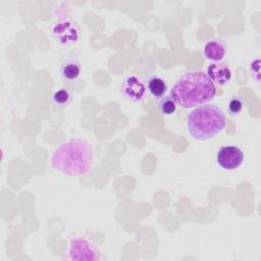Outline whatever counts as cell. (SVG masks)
<instances>
[{
    "label": "cell",
    "mask_w": 261,
    "mask_h": 261,
    "mask_svg": "<svg viewBox=\"0 0 261 261\" xmlns=\"http://www.w3.org/2000/svg\"><path fill=\"white\" fill-rule=\"evenodd\" d=\"M227 51V46L223 40L215 39L208 41L204 46V55L208 60L219 62L221 61Z\"/></svg>",
    "instance_id": "9"
},
{
    "label": "cell",
    "mask_w": 261,
    "mask_h": 261,
    "mask_svg": "<svg viewBox=\"0 0 261 261\" xmlns=\"http://www.w3.org/2000/svg\"><path fill=\"white\" fill-rule=\"evenodd\" d=\"M94 164L93 146L86 140L74 138L55 149L51 157L54 169L70 176L88 174Z\"/></svg>",
    "instance_id": "1"
},
{
    "label": "cell",
    "mask_w": 261,
    "mask_h": 261,
    "mask_svg": "<svg viewBox=\"0 0 261 261\" xmlns=\"http://www.w3.org/2000/svg\"><path fill=\"white\" fill-rule=\"evenodd\" d=\"M60 73L63 79L67 81H73L77 79L81 73V65L76 61H66L61 65Z\"/></svg>",
    "instance_id": "11"
},
{
    "label": "cell",
    "mask_w": 261,
    "mask_h": 261,
    "mask_svg": "<svg viewBox=\"0 0 261 261\" xmlns=\"http://www.w3.org/2000/svg\"><path fill=\"white\" fill-rule=\"evenodd\" d=\"M243 109V101L239 97H233L229 102L227 106V110L230 115H237L239 114Z\"/></svg>",
    "instance_id": "14"
},
{
    "label": "cell",
    "mask_w": 261,
    "mask_h": 261,
    "mask_svg": "<svg viewBox=\"0 0 261 261\" xmlns=\"http://www.w3.org/2000/svg\"><path fill=\"white\" fill-rule=\"evenodd\" d=\"M68 259L76 261H91L101 259L99 249L85 238H72L68 247Z\"/></svg>",
    "instance_id": "4"
},
{
    "label": "cell",
    "mask_w": 261,
    "mask_h": 261,
    "mask_svg": "<svg viewBox=\"0 0 261 261\" xmlns=\"http://www.w3.org/2000/svg\"><path fill=\"white\" fill-rule=\"evenodd\" d=\"M189 134L198 141H206L220 134L226 126L223 110L213 104H204L193 109L188 115Z\"/></svg>",
    "instance_id": "3"
},
{
    "label": "cell",
    "mask_w": 261,
    "mask_h": 261,
    "mask_svg": "<svg viewBox=\"0 0 261 261\" xmlns=\"http://www.w3.org/2000/svg\"><path fill=\"white\" fill-rule=\"evenodd\" d=\"M122 94L133 102H140L146 95V86L136 74L127 75L121 84Z\"/></svg>",
    "instance_id": "6"
},
{
    "label": "cell",
    "mask_w": 261,
    "mask_h": 261,
    "mask_svg": "<svg viewBox=\"0 0 261 261\" xmlns=\"http://www.w3.org/2000/svg\"><path fill=\"white\" fill-rule=\"evenodd\" d=\"M147 89L154 98H162L167 91V84L162 77L152 75L147 82Z\"/></svg>",
    "instance_id": "10"
},
{
    "label": "cell",
    "mask_w": 261,
    "mask_h": 261,
    "mask_svg": "<svg viewBox=\"0 0 261 261\" xmlns=\"http://www.w3.org/2000/svg\"><path fill=\"white\" fill-rule=\"evenodd\" d=\"M244 151L236 145H225L218 149L216 162L219 167L225 170L238 169L244 161Z\"/></svg>",
    "instance_id": "5"
},
{
    "label": "cell",
    "mask_w": 261,
    "mask_h": 261,
    "mask_svg": "<svg viewBox=\"0 0 261 261\" xmlns=\"http://www.w3.org/2000/svg\"><path fill=\"white\" fill-rule=\"evenodd\" d=\"M158 109L162 114L170 115V114L175 112L176 103L170 95L169 96H164L160 99V101L158 103Z\"/></svg>",
    "instance_id": "13"
},
{
    "label": "cell",
    "mask_w": 261,
    "mask_h": 261,
    "mask_svg": "<svg viewBox=\"0 0 261 261\" xmlns=\"http://www.w3.org/2000/svg\"><path fill=\"white\" fill-rule=\"evenodd\" d=\"M207 76L214 85L224 86L231 80V70L225 62H213L207 67Z\"/></svg>",
    "instance_id": "7"
},
{
    "label": "cell",
    "mask_w": 261,
    "mask_h": 261,
    "mask_svg": "<svg viewBox=\"0 0 261 261\" xmlns=\"http://www.w3.org/2000/svg\"><path fill=\"white\" fill-rule=\"evenodd\" d=\"M215 95L216 86L204 71L184 73L170 90V96L176 105L182 108L204 105L211 101Z\"/></svg>",
    "instance_id": "2"
},
{
    "label": "cell",
    "mask_w": 261,
    "mask_h": 261,
    "mask_svg": "<svg viewBox=\"0 0 261 261\" xmlns=\"http://www.w3.org/2000/svg\"><path fill=\"white\" fill-rule=\"evenodd\" d=\"M54 35L61 44H71L79 38V30L72 21L63 20L53 28Z\"/></svg>",
    "instance_id": "8"
},
{
    "label": "cell",
    "mask_w": 261,
    "mask_h": 261,
    "mask_svg": "<svg viewBox=\"0 0 261 261\" xmlns=\"http://www.w3.org/2000/svg\"><path fill=\"white\" fill-rule=\"evenodd\" d=\"M51 101L53 105L58 108L65 107L71 101V93L67 88H60L53 93L51 96Z\"/></svg>",
    "instance_id": "12"
}]
</instances>
